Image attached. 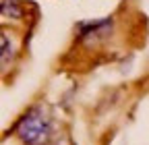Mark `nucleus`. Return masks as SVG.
<instances>
[{
    "instance_id": "f257e3e1",
    "label": "nucleus",
    "mask_w": 149,
    "mask_h": 145,
    "mask_svg": "<svg viewBox=\"0 0 149 145\" xmlns=\"http://www.w3.org/2000/svg\"><path fill=\"white\" fill-rule=\"evenodd\" d=\"M17 133L25 145H46L52 133L50 118L40 110V108H31V110L19 120Z\"/></svg>"
},
{
    "instance_id": "7ed1b4c3",
    "label": "nucleus",
    "mask_w": 149,
    "mask_h": 145,
    "mask_svg": "<svg viewBox=\"0 0 149 145\" xmlns=\"http://www.w3.org/2000/svg\"><path fill=\"white\" fill-rule=\"evenodd\" d=\"M0 44H2V64L6 66L8 64V54H10V46H8V35L2 33V38H0Z\"/></svg>"
},
{
    "instance_id": "f03ea898",
    "label": "nucleus",
    "mask_w": 149,
    "mask_h": 145,
    "mask_svg": "<svg viewBox=\"0 0 149 145\" xmlns=\"http://www.w3.org/2000/svg\"><path fill=\"white\" fill-rule=\"evenodd\" d=\"M2 17L4 19H21L23 8L19 0H2Z\"/></svg>"
}]
</instances>
